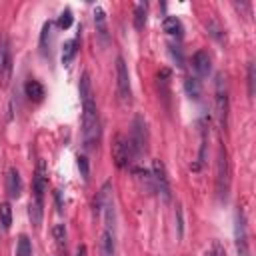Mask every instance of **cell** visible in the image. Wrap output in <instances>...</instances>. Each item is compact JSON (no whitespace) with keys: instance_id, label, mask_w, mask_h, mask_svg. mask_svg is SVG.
Masks as SVG:
<instances>
[{"instance_id":"1","label":"cell","mask_w":256,"mask_h":256,"mask_svg":"<svg viewBox=\"0 0 256 256\" xmlns=\"http://www.w3.org/2000/svg\"><path fill=\"white\" fill-rule=\"evenodd\" d=\"M78 90L82 100V140L86 148H94L98 146V140H100V116H98V108L92 92V82L86 72L80 78Z\"/></svg>"},{"instance_id":"2","label":"cell","mask_w":256,"mask_h":256,"mask_svg":"<svg viewBox=\"0 0 256 256\" xmlns=\"http://www.w3.org/2000/svg\"><path fill=\"white\" fill-rule=\"evenodd\" d=\"M228 192H230V162H228L226 148L220 146L218 158H216V198L220 202H226Z\"/></svg>"},{"instance_id":"3","label":"cell","mask_w":256,"mask_h":256,"mask_svg":"<svg viewBox=\"0 0 256 256\" xmlns=\"http://www.w3.org/2000/svg\"><path fill=\"white\" fill-rule=\"evenodd\" d=\"M130 148H132V156L134 160L140 158L142 154H146L148 150V128H146V120L142 116H136L132 122V132H130Z\"/></svg>"},{"instance_id":"4","label":"cell","mask_w":256,"mask_h":256,"mask_svg":"<svg viewBox=\"0 0 256 256\" xmlns=\"http://www.w3.org/2000/svg\"><path fill=\"white\" fill-rule=\"evenodd\" d=\"M214 104H216V120H218V126L222 130H226L230 102H228V90H226L224 76H218L216 78V98H214Z\"/></svg>"},{"instance_id":"5","label":"cell","mask_w":256,"mask_h":256,"mask_svg":"<svg viewBox=\"0 0 256 256\" xmlns=\"http://www.w3.org/2000/svg\"><path fill=\"white\" fill-rule=\"evenodd\" d=\"M116 88H118V96H120L122 104H130V100H132L130 74H128V66L122 56L116 58Z\"/></svg>"},{"instance_id":"6","label":"cell","mask_w":256,"mask_h":256,"mask_svg":"<svg viewBox=\"0 0 256 256\" xmlns=\"http://www.w3.org/2000/svg\"><path fill=\"white\" fill-rule=\"evenodd\" d=\"M152 178H154V190L162 196L164 202H170V198H172L170 180H168L166 166H164L160 160H154V162H152Z\"/></svg>"},{"instance_id":"7","label":"cell","mask_w":256,"mask_h":256,"mask_svg":"<svg viewBox=\"0 0 256 256\" xmlns=\"http://www.w3.org/2000/svg\"><path fill=\"white\" fill-rule=\"evenodd\" d=\"M112 158L118 168H126L132 164L134 156H132V148H130V142L126 136H122V134L116 136V140L112 144Z\"/></svg>"},{"instance_id":"8","label":"cell","mask_w":256,"mask_h":256,"mask_svg":"<svg viewBox=\"0 0 256 256\" xmlns=\"http://www.w3.org/2000/svg\"><path fill=\"white\" fill-rule=\"evenodd\" d=\"M234 242H236V252L238 256H250V246H248V232H246V218L244 212H236V222H234Z\"/></svg>"},{"instance_id":"9","label":"cell","mask_w":256,"mask_h":256,"mask_svg":"<svg viewBox=\"0 0 256 256\" xmlns=\"http://www.w3.org/2000/svg\"><path fill=\"white\" fill-rule=\"evenodd\" d=\"M48 188V174H46V164L44 160L38 162L36 174H34V200L44 204V192Z\"/></svg>"},{"instance_id":"10","label":"cell","mask_w":256,"mask_h":256,"mask_svg":"<svg viewBox=\"0 0 256 256\" xmlns=\"http://www.w3.org/2000/svg\"><path fill=\"white\" fill-rule=\"evenodd\" d=\"M6 192L10 198H18L22 194V178H20V172L18 168H8L6 172Z\"/></svg>"},{"instance_id":"11","label":"cell","mask_w":256,"mask_h":256,"mask_svg":"<svg viewBox=\"0 0 256 256\" xmlns=\"http://www.w3.org/2000/svg\"><path fill=\"white\" fill-rule=\"evenodd\" d=\"M192 66H194V70H196L198 76H202V78L208 76L210 70H212V60H210L208 52H206V50H198V52L192 56Z\"/></svg>"},{"instance_id":"12","label":"cell","mask_w":256,"mask_h":256,"mask_svg":"<svg viewBox=\"0 0 256 256\" xmlns=\"http://www.w3.org/2000/svg\"><path fill=\"white\" fill-rule=\"evenodd\" d=\"M114 252H116L114 230H104L100 236V256H114Z\"/></svg>"},{"instance_id":"13","label":"cell","mask_w":256,"mask_h":256,"mask_svg":"<svg viewBox=\"0 0 256 256\" xmlns=\"http://www.w3.org/2000/svg\"><path fill=\"white\" fill-rule=\"evenodd\" d=\"M10 50H8V40L2 38L0 40V74L4 76V82L8 80L10 76V70H12V64H10Z\"/></svg>"},{"instance_id":"14","label":"cell","mask_w":256,"mask_h":256,"mask_svg":"<svg viewBox=\"0 0 256 256\" xmlns=\"http://www.w3.org/2000/svg\"><path fill=\"white\" fill-rule=\"evenodd\" d=\"M94 24H96V32L100 36L102 42H108V30H106V14L100 6L94 8Z\"/></svg>"},{"instance_id":"15","label":"cell","mask_w":256,"mask_h":256,"mask_svg":"<svg viewBox=\"0 0 256 256\" xmlns=\"http://www.w3.org/2000/svg\"><path fill=\"white\" fill-rule=\"evenodd\" d=\"M134 176H136L138 184L146 192H156L154 190V178H152V172L150 170H146V168H134Z\"/></svg>"},{"instance_id":"16","label":"cell","mask_w":256,"mask_h":256,"mask_svg":"<svg viewBox=\"0 0 256 256\" xmlns=\"http://www.w3.org/2000/svg\"><path fill=\"white\" fill-rule=\"evenodd\" d=\"M164 32L168 34V36H174V38H180L182 36V32H184V28H182V22L176 18V16H168V18H164Z\"/></svg>"},{"instance_id":"17","label":"cell","mask_w":256,"mask_h":256,"mask_svg":"<svg viewBox=\"0 0 256 256\" xmlns=\"http://www.w3.org/2000/svg\"><path fill=\"white\" fill-rule=\"evenodd\" d=\"M24 92L32 102H40L44 98V88H42V84L38 80H28L26 86H24Z\"/></svg>"},{"instance_id":"18","label":"cell","mask_w":256,"mask_h":256,"mask_svg":"<svg viewBox=\"0 0 256 256\" xmlns=\"http://www.w3.org/2000/svg\"><path fill=\"white\" fill-rule=\"evenodd\" d=\"M76 46H78V38H72V40L64 42V46H62V64H64V66H68V64L74 60L76 50H78Z\"/></svg>"},{"instance_id":"19","label":"cell","mask_w":256,"mask_h":256,"mask_svg":"<svg viewBox=\"0 0 256 256\" xmlns=\"http://www.w3.org/2000/svg\"><path fill=\"white\" fill-rule=\"evenodd\" d=\"M42 202H36L34 198L30 200V204H28V218H30V222L38 228L40 226V222H42Z\"/></svg>"},{"instance_id":"20","label":"cell","mask_w":256,"mask_h":256,"mask_svg":"<svg viewBox=\"0 0 256 256\" xmlns=\"http://www.w3.org/2000/svg\"><path fill=\"white\" fill-rule=\"evenodd\" d=\"M184 90H186L188 98L198 100V98H200V94H202L200 80H198V78H186V80H184Z\"/></svg>"},{"instance_id":"21","label":"cell","mask_w":256,"mask_h":256,"mask_svg":"<svg viewBox=\"0 0 256 256\" xmlns=\"http://www.w3.org/2000/svg\"><path fill=\"white\" fill-rule=\"evenodd\" d=\"M146 10H148V4L146 2L136 4V8H134V28L136 30H142L144 28V24H146Z\"/></svg>"},{"instance_id":"22","label":"cell","mask_w":256,"mask_h":256,"mask_svg":"<svg viewBox=\"0 0 256 256\" xmlns=\"http://www.w3.org/2000/svg\"><path fill=\"white\" fill-rule=\"evenodd\" d=\"M0 224H2L4 230H8L10 224H12V208H10L8 202H2L0 204Z\"/></svg>"},{"instance_id":"23","label":"cell","mask_w":256,"mask_h":256,"mask_svg":"<svg viewBox=\"0 0 256 256\" xmlns=\"http://www.w3.org/2000/svg\"><path fill=\"white\" fill-rule=\"evenodd\" d=\"M16 256H32V244L28 240V236H20L18 244H16Z\"/></svg>"},{"instance_id":"24","label":"cell","mask_w":256,"mask_h":256,"mask_svg":"<svg viewBox=\"0 0 256 256\" xmlns=\"http://www.w3.org/2000/svg\"><path fill=\"white\" fill-rule=\"evenodd\" d=\"M52 234H54V240H56L58 248H66V228H64V224H56L52 228Z\"/></svg>"},{"instance_id":"25","label":"cell","mask_w":256,"mask_h":256,"mask_svg":"<svg viewBox=\"0 0 256 256\" xmlns=\"http://www.w3.org/2000/svg\"><path fill=\"white\" fill-rule=\"evenodd\" d=\"M254 92H256V68L250 62L248 64V94H250V98L254 96Z\"/></svg>"},{"instance_id":"26","label":"cell","mask_w":256,"mask_h":256,"mask_svg":"<svg viewBox=\"0 0 256 256\" xmlns=\"http://www.w3.org/2000/svg\"><path fill=\"white\" fill-rule=\"evenodd\" d=\"M70 24H72V12L66 8V10L60 14V18H58V26L66 30V28H70Z\"/></svg>"},{"instance_id":"27","label":"cell","mask_w":256,"mask_h":256,"mask_svg":"<svg viewBox=\"0 0 256 256\" xmlns=\"http://www.w3.org/2000/svg\"><path fill=\"white\" fill-rule=\"evenodd\" d=\"M206 28H208V32H210L214 38H218V40H220V32H222V30H220V26H218V24H216L212 18L206 22Z\"/></svg>"},{"instance_id":"28","label":"cell","mask_w":256,"mask_h":256,"mask_svg":"<svg viewBox=\"0 0 256 256\" xmlns=\"http://www.w3.org/2000/svg\"><path fill=\"white\" fill-rule=\"evenodd\" d=\"M78 168H80L82 178L88 180V160H86V156H78Z\"/></svg>"},{"instance_id":"29","label":"cell","mask_w":256,"mask_h":256,"mask_svg":"<svg viewBox=\"0 0 256 256\" xmlns=\"http://www.w3.org/2000/svg\"><path fill=\"white\" fill-rule=\"evenodd\" d=\"M176 218H178V236H182V210H180V206L176 208Z\"/></svg>"},{"instance_id":"30","label":"cell","mask_w":256,"mask_h":256,"mask_svg":"<svg viewBox=\"0 0 256 256\" xmlns=\"http://www.w3.org/2000/svg\"><path fill=\"white\" fill-rule=\"evenodd\" d=\"M212 248H214L216 256H226V250H224V248L220 246V242H214V246H212Z\"/></svg>"},{"instance_id":"31","label":"cell","mask_w":256,"mask_h":256,"mask_svg":"<svg viewBox=\"0 0 256 256\" xmlns=\"http://www.w3.org/2000/svg\"><path fill=\"white\" fill-rule=\"evenodd\" d=\"M54 196H56V206H58V212H62V210H64V206H62V196H60V190H56V192H54Z\"/></svg>"},{"instance_id":"32","label":"cell","mask_w":256,"mask_h":256,"mask_svg":"<svg viewBox=\"0 0 256 256\" xmlns=\"http://www.w3.org/2000/svg\"><path fill=\"white\" fill-rule=\"evenodd\" d=\"M76 256H86V246H80L78 252H76Z\"/></svg>"},{"instance_id":"33","label":"cell","mask_w":256,"mask_h":256,"mask_svg":"<svg viewBox=\"0 0 256 256\" xmlns=\"http://www.w3.org/2000/svg\"><path fill=\"white\" fill-rule=\"evenodd\" d=\"M204 256H216V252H214V248L212 250H206V254Z\"/></svg>"}]
</instances>
